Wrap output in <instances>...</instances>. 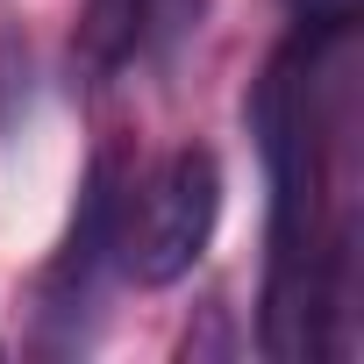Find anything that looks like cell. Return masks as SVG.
<instances>
[{
    "mask_svg": "<svg viewBox=\"0 0 364 364\" xmlns=\"http://www.w3.org/2000/svg\"><path fill=\"white\" fill-rule=\"evenodd\" d=\"M300 29H350V0H286Z\"/></svg>",
    "mask_w": 364,
    "mask_h": 364,
    "instance_id": "cell-3",
    "label": "cell"
},
{
    "mask_svg": "<svg viewBox=\"0 0 364 364\" xmlns=\"http://www.w3.org/2000/svg\"><path fill=\"white\" fill-rule=\"evenodd\" d=\"M122 257V193H114V157H100L86 171V193H79V215H72V236L43 279V314L50 321H72L79 307H93L100 293V264Z\"/></svg>",
    "mask_w": 364,
    "mask_h": 364,
    "instance_id": "cell-2",
    "label": "cell"
},
{
    "mask_svg": "<svg viewBox=\"0 0 364 364\" xmlns=\"http://www.w3.org/2000/svg\"><path fill=\"white\" fill-rule=\"evenodd\" d=\"M215 222H222V164L215 150L186 143L150 171L136 215L122 222V272L136 286H178L208 257Z\"/></svg>",
    "mask_w": 364,
    "mask_h": 364,
    "instance_id": "cell-1",
    "label": "cell"
}]
</instances>
